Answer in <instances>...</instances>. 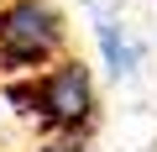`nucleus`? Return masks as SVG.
I'll use <instances>...</instances> for the list:
<instances>
[{
    "label": "nucleus",
    "instance_id": "obj_4",
    "mask_svg": "<svg viewBox=\"0 0 157 152\" xmlns=\"http://www.w3.org/2000/svg\"><path fill=\"white\" fill-rule=\"evenodd\" d=\"M32 152H89V142L84 136H42Z\"/></svg>",
    "mask_w": 157,
    "mask_h": 152
},
{
    "label": "nucleus",
    "instance_id": "obj_1",
    "mask_svg": "<svg viewBox=\"0 0 157 152\" xmlns=\"http://www.w3.org/2000/svg\"><path fill=\"white\" fill-rule=\"evenodd\" d=\"M68 58V16L58 0H6L0 6V73L37 79Z\"/></svg>",
    "mask_w": 157,
    "mask_h": 152
},
{
    "label": "nucleus",
    "instance_id": "obj_2",
    "mask_svg": "<svg viewBox=\"0 0 157 152\" xmlns=\"http://www.w3.org/2000/svg\"><path fill=\"white\" fill-rule=\"evenodd\" d=\"M26 105L42 121L47 136H89L94 115H100V89H94V68L84 58H58L52 68H42L37 79H26Z\"/></svg>",
    "mask_w": 157,
    "mask_h": 152
},
{
    "label": "nucleus",
    "instance_id": "obj_5",
    "mask_svg": "<svg viewBox=\"0 0 157 152\" xmlns=\"http://www.w3.org/2000/svg\"><path fill=\"white\" fill-rule=\"evenodd\" d=\"M0 6H6V0H0Z\"/></svg>",
    "mask_w": 157,
    "mask_h": 152
},
{
    "label": "nucleus",
    "instance_id": "obj_3",
    "mask_svg": "<svg viewBox=\"0 0 157 152\" xmlns=\"http://www.w3.org/2000/svg\"><path fill=\"white\" fill-rule=\"evenodd\" d=\"M89 26H94L100 58H105V68L115 73V79L136 73V63H141V47H136V37H131V26H126L121 0H89Z\"/></svg>",
    "mask_w": 157,
    "mask_h": 152
}]
</instances>
